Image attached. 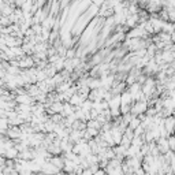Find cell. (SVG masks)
I'll list each match as a JSON object with an SVG mask.
<instances>
[{
  "mask_svg": "<svg viewBox=\"0 0 175 175\" xmlns=\"http://www.w3.org/2000/svg\"><path fill=\"white\" fill-rule=\"evenodd\" d=\"M174 126H175V116L173 115H168V116L164 118V127H166L167 133L168 134H173L174 133Z\"/></svg>",
  "mask_w": 175,
  "mask_h": 175,
  "instance_id": "cell-1",
  "label": "cell"
},
{
  "mask_svg": "<svg viewBox=\"0 0 175 175\" xmlns=\"http://www.w3.org/2000/svg\"><path fill=\"white\" fill-rule=\"evenodd\" d=\"M108 104H110V108H120V94H114L111 97V100H108Z\"/></svg>",
  "mask_w": 175,
  "mask_h": 175,
  "instance_id": "cell-2",
  "label": "cell"
},
{
  "mask_svg": "<svg viewBox=\"0 0 175 175\" xmlns=\"http://www.w3.org/2000/svg\"><path fill=\"white\" fill-rule=\"evenodd\" d=\"M168 145H170L171 151H175V135H170V138H168Z\"/></svg>",
  "mask_w": 175,
  "mask_h": 175,
  "instance_id": "cell-3",
  "label": "cell"
}]
</instances>
